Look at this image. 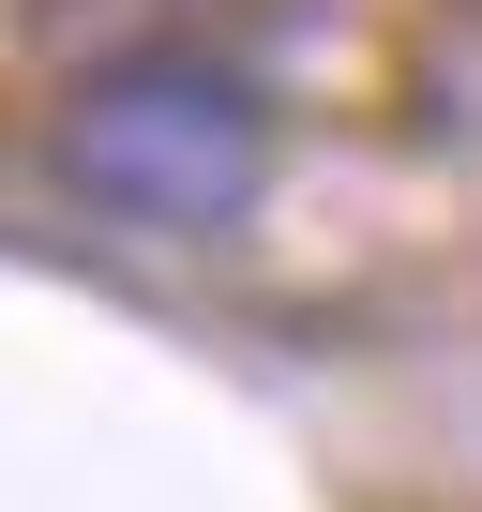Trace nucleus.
Returning a JSON list of instances; mask_svg holds the SVG:
<instances>
[{
    "instance_id": "nucleus-1",
    "label": "nucleus",
    "mask_w": 482,
    "mask_h": 512,
    "mask_svg": "<svg viewBox=\"0 0 482 512\" xmlns=\"http://www.w3.org/2000/svg\"><path fill=\"white\" fill-rule=\"evenodd\" d=\"M46 166L76 211H106L136 241H226L272 181V91H257V61H211V46H121L106 76L61 91Z\"/></svg>"
}]
</instances>
